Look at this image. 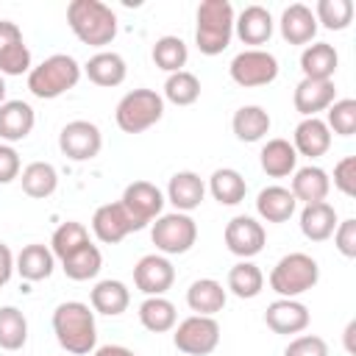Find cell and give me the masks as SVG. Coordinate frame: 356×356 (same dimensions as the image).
I'll use <instances>...</instances> for the list:
<instances>
[{
    "label": "cell",
    "mask_w": 356,
    "mask_h": 356,
    "mask_svg": "<svg viewBox=\"0 0 356 356\" xmlns=\"http://www.w3.org/2000/svg\"><path fill=\"white\" fill-rule=\"evenodd\" d=\"M298 209V200L286 186H264L256 197V211L267 222H286Z\"/></svg>",
    "instance_id": "f1b7e54d"
},
{
    "label": "cell",
    "mask_w": 356,
    "mask_h": 356,
    "mask_svg": "<svg viewBox=\"0 0 356 356\" xmlns=\"http://www.w3.org/2000/svg\"><path fill=\"white\" fill-rule=\"evenodd\" d=\"M284 356H328V345L317 334H300L286 345Z\"/></svg>",
    "instance_id": "ee69618b"
},
{
    "label": "cell",
    "mask_w": 356,
    "mask_h": 356,
    "mask_svg": "<svg viewBox=\"0 0 356 356\" xmlns=\"http://www.w3.org/2000/svg\"><path fill=\"white\" fill-rule=\"evenodd\" d=\"M11 273H14V253L8 245L0 242V286H6L11 281Z\"/></svg>",
    "instance_id": "c3c4849f"
},
{
    "label": "cell",
    "mask_w": 356,
    "mask_h": 356,
    "mask_svg": "<svg viewBox=\"0 0 356 356\" xmlns=\"http://www.w3.org/2000/svg\"><path fill=\"white\" fill-rule=\"evenodd\" d=\"M58 147L70 161H89L103 147V134L89 120H72L58 134Z\"/></svg>",
    "instance_id": "30bf717a"
},
{
    "label": "cell",
    "mask_w": 356,
    "mask_h": 356,
    "mask_svg": "<svg viewBox=\"0 0 356 356\" xmlns=\"http://www.w3.org/2000/svg\"><path fill=\"white\" fill-rule=\"evenodd\" d=\"M95 356H136V353L125 345H103V348L95 350Z\"/></svg>",
    "instance_id": "681fc988"
},
{
    "label": "cell",
    "mask_w": 356,
    "mask_h": 356,
    "mask_svg": "<svg viewBox=\"0 0 356 356\" xmlns=\"http://www.w3.org/2000/svg\"><path fill=\"white\" fill-rule=\"evenodd\" d=\"M273 17L264 6H245L236 17H234V33L245 42V44H264L273 36Z\"/></svg>",
    "instance_id": "ffe728a7"
},
{
    "label": "cell",
    "mask_w": 356,
    "mask_h": 356,
    "mask_svg": "<svg viewBox=\"0 0 356 356\" xmlns=\"http://www.w3.org/2000/svg\"><path fill=\"white\" fill-rule=\"evenodd\" d=\"M67 25L89 47H106L117 36V14L100 0H72L67 6Z\"/></svg>",
    "instance_id": "7a4b0ae2"
},
{
    "label": "cell",
    "mask_w": 356,
    "mask_h": 356,
    "mask_svg": "<svg viewBox=\"0 0 356 356\" xmlns=\"http://www.w3.org/2000/svg\"><path fill=\"white\" fill-rule=\"evenodd\" d=\"M353 334H356V320H350L348 328H345V348H348V353H356V348H353Z\"/></svg>",
    "instance_id": "f907efd6"
},
{
    "label": "cell",
    "mask_w": 356,
    "mask_h": 356,
    "mask_svg": "<svg viewBox=\"0 0 356 356\" xmlns=\"http://www.w3.org/2000/svg\"><path fill=\"white\" fill-rule=\"evenodd\" d=\"M100 267H103V256H100L97 245H92V242L83 245L81 250H75L72 256L61 259V270L72 281H89V278H95L100 273Z\"/></svg>",
    "instance_id": "d590c367"
},
{
    "label": "cell",
    "mask_w": 356,
    "mask_h": 356,
    "mask_svg": "<svg viewBox=\"0 0 356 356\" xmlns=\"http://www.w3.org/2000/svg\"><path fill=\"white\" fill-rule=\"evenodd\" d=\"M339 67V56L334 50V44L328 42H314L306 44L300 53V70L303 78H317V81H331L334 72Z\"/></svg>",
    "instance_id": "d4e9b609"
},
{
    "label": "cell",
    "mask_w": 356,
    "mask_h": 356,
    "mask_svg": "<svg viewBox=\"0 0 356 356\" xmlns=\"http://www.w3.org/2000/svg\"><path fill=\"white\" fill-rule=\"evenodd\" d=\"M228 72H231V81L245 89L267 86L278 78V58L261 47H250V50H242L234 56Z\"/></svg>",
    "instance_id": "ba28073f"
},
{
    "label": "cell",
    "mask_w": 356,
    "mask_h": 356,
    "mask_svg": "<svg viewBox=\"0 0 356 356\" xmlns=\"http://www.w3.org/2000/svg\"><path fill=\"white\" fill-rule=\"evenodd\" d=\"M172 342L186 356H209L220 345V323L214 317L192 314V317L178 323Z\"/></svg>",
    "instance_id": "9c48e42d"
},
{
    "label": "cell",
    "mask_w": 356,
    "mask_h": 356,
    "mask_svg": "<svg viewBox=\"0 0 356 356\" xmlns=\"http://www.w3.org/2000/svg\"><path fill=\"white\" fill-rule=\"evenodd\" d=\"M222 236H225V248H228L234 256L245 259V261H248L250 256L261 253V250H264V242H267L264 225H261L259 220L248 217V214H239V217L228 220Z\"/></svg>",
    "instance_id": "7c38bea8"
},
{
    "label": "cell",
    "mask_w": 356,
    "mask_h": 356,
    "mask_svg": "<svg viewBox=\"0 0 356 356\" xmlns=\"http://www.w3.org/2000/svg\"><path fill=\"white\" fill-rule=\"evenodd\" d=\"M131 231H142V225L125 211V206L120 200L117 203H103V206L95 209V214H92V234L103 245H117Z\"/></svg>",
    "instance_id": "8fae6325"
},
{
    "label": "cell",
    "mask_w": 356,
    "mask_h": 356,
    "mask_svg": "<svg viewBox=\"0 0 356 356\" xmlns=\"http://www.w3.org/2000/svg\"><path fill=\"white\" fill-rule=\"evenodd\" d=\"M228 289L236 295V298H242V300H250V298H256L261 289H264V273L253 264V261H239V264H234L231 270H228Z\"/></svg>",
    "instance_id": "8d00e7d4"
},
{
    "label": "cell",
    "mask_w": 356,
    "mask_h": 356,
    "mask_svg": "<svg viewBox=\"0 0 356 356\" xmlns=\"http://www.w3.org/2000/svg\"><path fill=\"white\" fill-rule=\"evenodd\" d=\"M312 14L317 25L328 31H345L353 22V3L350 0H317Z\"/></svg>",
    "instance_id": "b9f144b4"
},
{
    "label": "cell",
    "mask_w": 356,
    "mask_h": 356,
    "mask_svg": "<svg viewBox=\"0 0 356 356\" xmlns=\"http://www.w3.org/2000/svg\"><path fill=\"white\" fill-rule=\"evenodd\" d=\"M164 114V97L156 89H134L128 92L114 111V120L122 134H142L156 125Z\"/></svg>",
    "instance_id": "5b68a950"
},
{
    "label": "cell",
    "mask_w": 356,
    "mask_h": 356,
    "mask_svg": "<svg viewBox=\"0 0 356 356\" xmlns=\"http://www.w3.org/2000/svg\"><path fill=\"white\" fill-rule=\"evenodd\" d=\"M83 72H86V78H89L92 83L111 89V86H120V83L125 81L128 67H125V58H122L120 53H114V50H100V53H95V56L83 64Z\"/></svg>",
    "instance_id": "cb8c5ba5"
},
{
    "label": "cell",
    "mask_w": 356,
    "mask_h": 356,
    "mask_svg": "<svg viewBox=\"0 0 356 356\" xmlns=\"http://www.w3.org/2000/svg\"><path fill=\"white\" fill-rule=\"evenodd\" d=\"M259 164L261 170L270 175V178H284L289 172H295V164H298V153L292 147L289 139H270L261 153H259Z\"/></svg>",
    "instance_id": "4dcf8cb0"
},
{
    "label": "cell",
    "mask_w": 356,
    "mask_h": 356,
    "mask_svg": "<svg viewBox=\"0 0 356 356\" xmlns=\"http://www.w3.org/2000/svg\"><path fill=\"white\" fill-rule=\"evenodd\" d=\"M186 58H189V50H186L181 36H161V39H156V44H153V64L159 70H164L170 75L181 72Z\"/></svg>",
    "instance_id": "ab89813d"
},
{
    "label": "cell",
    "mask_w": 356,
    "mask_h": 356,
    "mask_svg": "<svg viewBox=\"0 0 356 356\" xmlns=\"http://www.w3.org/2000/svg\"><path fill=\"white\" fill-rule=\"evenodd\" d=\"M120 203H122L125 211L145 228L147 222H153L156 217H161L164 195H161V189H159L156 184H150V181H134V184L125 186Z\"/></svg>",
    "instance_id": "4fadbf2b"
},
{
    "label": "cell",
    "mask_w": 356,
    "mask_h": 356,
    "mask_svg": "<svg viewBox=\"0 0 356 356\" xmlns=\"http://www.w3.org/2000/svg\"><path fill=\"white\" fill-rule=\"evenodd\" d=\"M278 28H281L284 42H289V44H309L314 39V33H317V19H314L309 6L292 3V6L284 8Z\"/></svg>",
    "instance_id": "7402d4cb"
},
{
    "label": "cell",
    "mask_w": 356,
    "mask_h": 356,
    "mask_svg": "<svg viewBox=\"0 0 356 356\" xmlns=\"http://www.w3.org/2000/svg\"><path fill=\"white\" fill-rule=\"evenodd\" d=\"M309 320H312V317H309V309H306L300 300H295V298L273 300V303L267 306V312H264L267 328L275 331V334H284V337L306 331Z\"/></svg>",
    "instance_id": "2e32d148"
},
{
    "label": "cell",
    "mask_w": 356,
    "mask_h": 356,
    "mask_svg": "<svg viewBox=\"0 0 356 356\" xmlns=\"http://www.w3.org/2000/svg\"><path fill=\"white\" fill-rule=\"evenodd\" d=\"M139 323L153 331V334H167L175 328L178 323V312L175 306L164 298V295H153V298H145L142 306H139Z\"/></svg>",
    "instance_id": "1f68e13d"
},
{
    "label": "cell",
    "mask_w": 356,
    "mask_h": 356,
    "mask_svg": "<svg viewBox=\"0 0 356 356\" xmlns=\"http://www.w3.org/2000/svg\"><path fill=\"white\" fill-rule=\"evenodd\" d=\"M209 192H211V197H214L217 203H222V206H236V203L245 200L248 184H245V178H242L236 170L220 167V170H214L211 178H209Z\"/></svg>",
    "instance_id": "836d02e7"
},
{
    "label": "cell",
    "mask_w": 356,
    "mask_h": 356,
    "mask_svg": "<svg viewBox=\"0 0 356 356\" xmlns=\"http://www.w3.org/2000/svg\"><path fill=\"white\" fill-rule=\"evenodd\" d=\"M228 295L222 289L220 281L214 278H197L192 281V286L186 289V303L195 314H203V317H214L217 312H222Z\"/></svg>",
    "instance_id": "83f0119b"
},
{
    "label": "cell",
    "mask_w": 356,
    "mask_h": 356,
    "mask_svg": "<svg viewBox=\"0 0 356 356\" xmlns=\"http://www.w3.org/2000/svg\"><path fill=\"white\" fill-rule=\"evenodd\" d=\"M53 267H56L53 250H50L47 245H39V242L25 245V248L17 253V259H14V270H17L25 281H44V278H50Z\"/></svg>",
    "instance_id": "4316f807"
},
{
    "label": "cell",
    "mask_w": 356,
    "mask_h": 356,
    "mask_svg": "<svg viewBox=\"0 0 356 356\" xmlns=\"http://www.w3.org/2000/svg\"><path fill=\"white\" fill-rule=\"evenodd\" d=\"M331 236H334L337 250H339L345 259H356V220H353V217L337 222V228H334Z\"/></svg>",
    "instance_id": "bcb514c9"
},
{
    "label": "cell",
    "mask_w": 356,
    "mask_h": 356,
    "mask_svg": "<svg viewBox=\"0 0 356 356\" xmlns=\"http://www.w3.org/2000/svg\"><path fill=\"white\" fill-rule=\"evenodd\" d=\"M270 125L273 120L261 106H242L234 111V120H231V128L239 142H259L270 131Z\"/></svg>",
    "instance_id": "d6a6232c"
},
{
    "label": "cell",
    "mask_w": 356,
    "mask_h": 356,
    "mask_svg": "<svg viewBox=\"0 0 356 356\" xmlns=\"http://www.w3.org/2000/svg\"><path fill=\"white\" fill-rule=\"evenodd\" d=\"M164 97L175 106H192L197 97H200V81L195 72L189 70H181V72H172L167 75L164 81Z\"/></svg>",
    "instance_id": "60d3db41"
},
{
    "label": "cell",
    "mask_w": 356,
    "mask_h": 356,
    "mask_svg": "<svg viewBox=\"0 0 356 356\" xmlns=\"http://www.w3.org/2000/svg\"><path fill=\"white\" fill-rule=\"evenodd\" d=\"M28 339V320L17 306H0V348L19 350Z\"/></svg>",
    "instance_id": "f35d334b"
},
{
    "label": "cell",
    "mask_w": 356,
    "mask_h": 356,
    "mask_svg": "<svg viewBox=\"0 0 356 356\" xmlns=\"http://www.w3.org/2000/svg\"><path fill=\"white\" fill-rule=\"evenodd\" d=\"M78 81H81V64L67 53L47 56L39 67H33L28 72V89L39 100H53V97L75 89Z\"/></svg>",
    "instance_id": "277c9868"
},
{
    "label": "cell",
    "mask_w": 356,
    "mask_h": 356,
    "mask_svg": "<svg viewBox=\"0 0 356 356\" xmlns=\"http://www.w3.org/2000/svg\"><path fill=\"white\" fill-rule=\"evenodd\" d=\"M36 114L25 100H6L0 106V139L8 142H22L33 131Z\"/></svg>",
    "instance_id": "44dd1931"
},
{
    "label": "cell",
    "mask_w": 356,
    "mask_h": 356,
    "mask_svg": "<svg viewBox=\"0 0 356 356\" xmlns=\"http://www.w3.org/2000/svg\"><path fill=\"white\" fill-rule=\"evenodd\" d=\"M234 6L228 0H203L197 6L195 44L203 56H220L234 39Z\"/></svg>",
    "instance_id": "3957f363"
},
{
    "label": "cell",
    "mask_w": 356,
    "mask_h": 356,
    "mask_svg": "<svg viewBox=\"0 0 356 356\" xmlns=\"http://www.w3.org/2000/svg\"><path fill=\"white\" fill-rule=\"evenodd\" d=\"M19 153L11 145L0 142V184H11L14 178H19Z\"/></svg>",
    "instance_id": "7dc6e473"
},
{
    "label": "cell",
    "mask_w": 356,
    "mask_h": 356,
    "mask_svg": "<svg viewBox=\"0 0 356 356\" xmlns=\"http://www.w3.org/2000/svg\"><path fill=\"white\" fill-rule=\"evenodd\" d=\"M334 186L345 197H356V156H345L334 167Z\"/></svg>",
    "instance_id": "f6af8a7d"
},
{
    "label": "cell",
    "mask_w": 356,
    "mask_h": 356,
    "mask_svg": "<svg viewBox=\"0 0 356 356\" xmlns=\"http://www.w3.org/2000/svg\"><path fill=\"white\" fill-rule=\"evenodd\" d=\"M22 192L28 197H50L58 186V172L50 161H31L25 170H22Z\"/></svg>",
    "instance_id": "e575fe53"
},
{
    "label": "cell",
    "mask_w": 356,
    "mask_h": 356,
    "mask_svg": "<svg viewBox=\"0 0 356 356\" xmlns=\"http://www.w3.org/2000/svg\"><path fill=\"white\" fill-rule=\"evenodd\" d=\"M337 209L328 203V200H320V203H309L303 206L300 211V231L306 239L312 242H325L334 228H337Z\"/></svg>",
    "instance_id": "484cf974"
},
{
    "label": "cell",
    "mask_w": 356,
    "mask_h": 356,
    "mask_svg": "<svg viewBox=\"0 0 356 356\" xmlns=\"http://www.w3.org/2000/svg\"><path fill=\"white\" fill-rule=\"evenodd\" d=\"M203 195H206V184L192 170L175 172L170 178V184H167V200L175 206V211H184V214H189L192 209H197L203 203Z\"/></svg>",
    "instance_id": "d6986e66"
},
{
    "label": "cell",
    "mask_w": 356,
    "mask_h": 356,
    "mask_svg": "<svg viewBox=\"0 0 356 356\" xmlns=\"http://www.w3.org/2000/svg\"><path fill=\"white\" fill-rule=\"evenodd\" d=\"M53 334L58 345L70 356H86L95 350L97 342V325H95V312L81 303V300H67L58 303L53 312Z\"/></svg>",
    "instance_id": "6da1fadb"
},
{
    "label": "cell",
    "mask_w": 356,
    "mask_h": 356,
    "mask_svg": "<svg viewBox=\"0 0 356 356\" xmlns=\"http://www.w3.org/2000/svg\"><path fill=\"white\" fill-rule=\"evenodd\" d=\"M31 72V50L22 39V31L11 19H0V75Z\"/></svg>",
    "instance_id": "9a60e30c"
},
{
    "label": "cell",
    "mask_w": 356,
    "mask_h": 356,
    "mask_svg": "<svg viewBox=\"0 0 356 356\" xmlns=\"http://www.w3.org/2000/svg\"><path fill=\"white\" fill-rule=\"evenodd\" d=\"M89 300H92V309H95L97 314L117 317V314H122V312L128 309V303H131V292H128V286H125L122 281H117V278H106V281H97V284H95Z\"/></svg>",
    "instance_id": "f546056e"
},
{
    "label": "cell",
    "mask_w": 356,
    "mask_h": 356,
    "mask_svg": "<svg viewBox=\"0 0 356 356\" xmlns=\"http://www.w3.org/2000/svg\"><path fill=\"white\" fill-rule=\"evenodd\" d=\"M175 281V267L170 264L167 256L159 253H147L136 261L134 267V284L139 292H145L147 298L153 295H164Z\"/></svg>",
    "instance_id": "5bb4252c"
},
{
    "label": "cell",
    "mask_w": 356,
    "mask_h": 356,
    "mask_svg": "<svg viewBox=\"0 0 356 356\" xmlns=\"http://www.w3.org/2000/svg\"><path fill=\"white\" fill-rule=\"evenodd\" d=\"M292 147H295V153H300L306 159L325 156L328 147H331V131H328L325 120H320V117H303L298 122V128H295Z\"/></svg>",
    "instance_id": "ac0fdd59"
},
{
    "label": "cell",
    "mask_w": 356,
    "mask_h": 356,
    "mask_svg": "<svg viewBox=\"0 0 356 356\" xmlns=\"http://www.w3.org/2000/svg\"><path fill=\"white\" fill-rule=\"evenodd\" d=\"M6 103V81H3V75H0V106Z\"/></svg>",
    "instance_id": "816d5d0a"
},
{
    "label": "cell",
    "mask_w": 356,
    "mask_h": 356,
    "mask_svg": "<svg viewBox=\"0 0 356 356\" xmlns=\"http://www.w3.org/2000/svg\"><path fill=\"white\" fill-rule=\"evenodd\" d=\"M150 239H153L156 250H161L167 256L186 253L197 242V222L184 211L161 214V217H156V222L150 228Z\"/></svg>",
    "instance_id": "52a82bcc"
},
{
    "label": "cell",
    "mask_w": 356,
    "mask_h": 356,
    "mask_svg": "<svg viewBox=\"0 0 356 356\" xmlns=\"http://www.w3.org/2000/svg\"><path fill=\"white\" fill-rule=\"evenodd\" d=\"M320 278V267L309 253H286L270 273V289L281 298H298L309 292Z\"/></svg>",
    "instance_id": "8992f818"
},
{
    "label": "cell",
    "mask_w": 356,
    "mask_h": 356,
    "mask_svg": "<svg viewBox=\"0 0 356 356\" xmlns=\"http://www.w3.org/2000/svg\"><path fill=\"white\" fill-rule=\"evenodd\" d=\"M328 189H331V178L323 167L317 164H309V167H300L295 170V178H292V197L300 200L303 206L309 203H320L328 197Z\"/></svg>",
    "instance_id": "603a6c76"
},
{
    "label": "cell",
    "mask_w": 356,
    "mask_h": 356,
    "mask_svg": "<svg viewBox=\"0 0 356 356\" xmlns=\"http://www.w3.org/2000/svg\"><path fill=\"white\" fill-rule=\"evenodd\" d=\"M83 245H89V231L83 222H75V220H67L61 222L56 231H53V239H50V250L53 256L61 261L67 256H72L75 250H81Z\"/></svg>",
    "instance_id": "74e56055"
},
{
    "label": "cell",
    "mask_w": 356,
    "mask_h": 356,
    "mask_svg": "<svg viewBox=\"0 0 356 356\" xmlns=\"http://www.w3.org/2000/svg\"><path fill=\"white\" fill-rule=\"evenodd\" d=\"M328 131L339 134V136H350L356 131V100L345 97V100H334L328 106V120H325Z\"/></svg>",
    "instance_id": "7bdbcfd3"
},
{
    "label": "cell",
    "mask_w": 356,
    "mask_h": 356,
    "mask_svg": "<svg viewBox=\"0 0 356 356\" xmlns=\"http://www.w3.org/2000/svg\"><path fill=\"white\" fill-rule=\"evenodd\" d=\"M334 100H337L334 81H317V78H303V81L295 86V95H292L295 111L303 114V117H317V114L325 111Z\"/></svg>",
    "instance_id": "e0dca14e"
}]
</instances>
